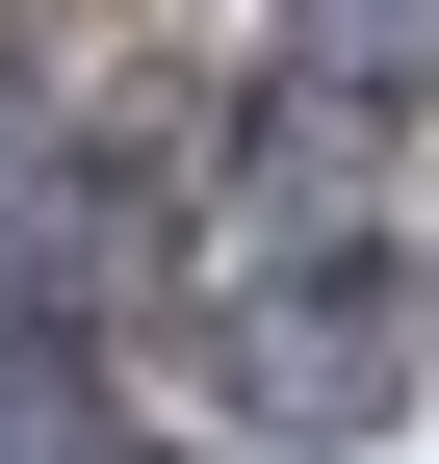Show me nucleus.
I'll return each mask as SVG.
<instances>
[{
	"label": "nucleus",
	"mask_w": 439,
	"mask_h": 464,
	"mask_svg": "<svg viewBox=\"0 0 439 464\" xmlns=\"http://www.w3.org/2000/svg\"><path fill=\"white\" fill-rule=\"evenodd\" d=\"M388 387H414V284L388 258H259L233 284V413L337 439V413H388Z\"/></svg>",
	"instance_id": "1"
},
{
	"label": "nucleus",
	"mask_w": 439,
	"mask_h": 464,
	"mask_svg": "<svg viewBox=\"0 0 439 464\" xmlns=\"http://www.w3.org/2000/svg\"><path fill=\"white\" fill-rule=\"evenodd\" d=\"M285 78L310 103H439V0H285Z\"/></svg>",
	"instance_id": "2"
},
{
	"label": "nucleus",
	"mask_w": 439,
	"mask_h": 464,
	"mask_svg": "<svg viewBox=\"0 0 439 464\" xmlns=\"http://www.w3.org/2000/svg\"><path fill=\"white\" fill-rule=\"evenodd\" d=\"M26 284L78 310V284H155V181H52L26 207Z\"/></svg>",
	"instance_id": "3"
},
{
	"label": "nucleus",
	"mask_w": 439,
	"mask_h": 464,
	"mask_svg": "<svg viewBox=\"0 0 439 464\" xmlns=\"http://www.w3.org/2000/svg\"><path fill=\"white\" fill-rule=\"evenodd\" d=\"M0 464H155V439L103 413V387H0Z\"/></svg>",
	"instance_id": "4"
},
{
	"label": "nucleus",
	"mask_w": 439,
	"mask_h": 464,
	"mask_svg": "<svg viewBox=\"0 0 439 464\" xmlns=\"http://www.w3.org/2000/svg\"><path fill=\"white\" fill-rule=\"evenodd\" d=\"M0 130H26V52H0Z\"/></svg>",
	"instance_id": "5"
}]
</instances>
